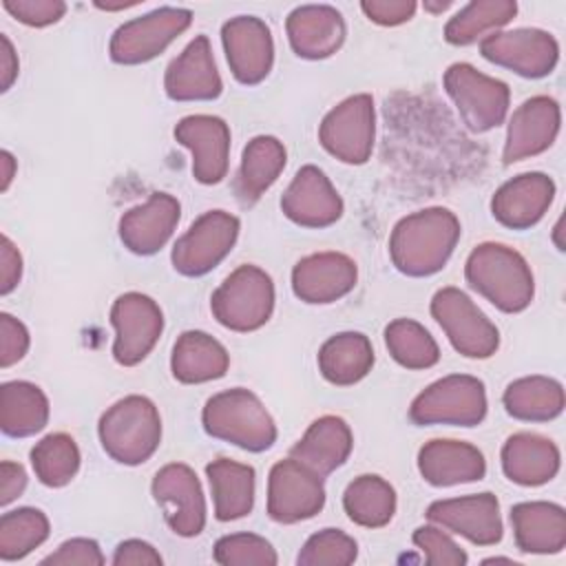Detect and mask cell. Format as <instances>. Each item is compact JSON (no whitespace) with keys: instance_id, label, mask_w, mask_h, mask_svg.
Wrapping results in <instances>:
<instances>
[{"instance_id":"cell-54","label":"cell","mask_w":566,"mask_h":566,"mask_svg":"<svg viewBox=\"0 0 566 566\" xmlns=\"http://www.w3.org/2000/svg\"><path fill=\"white\" fill-rule=\"evenodd\" d=\"M137 2H119V4H102V2H95L97 9H106V11H117V9H128V7H135Z\"/></svg>"},{"instance_id":"cell-15","label":"cell","mask_w":566,"mask_h":566,"mask_svg":"<svg viewBox=\"0 0 566 566\" xmlns=\"http://www.w3.org/2000/svg\"><path fill=\"white\" fill-rule=\"evenodd\" d=\"M150 491L175 535L195 537L203 531L206 497L197 473L188 464L172 462L161 467L153 478Z\"/></svg>"},{"instance_id":"cell-7","label":"cell","mask_w":566,"mask_h":566,"mask_svg":"<svg viewBox=\"0 0 566 566\" xmlns=\"http://www.w3.org/2000/svg\"><path fill=\"white\" fill-rule=\"evenodd\" d=\"M442 82L471 133H486L506 119L511 104L506 82L478 71L469 62L451 64L444 71Z\"/></svg>"},{"instance_id":"cell-1","label":"cell","mask_w":566,"mask_h":566,"mask_svg":"<svg viewBox=\"0 0 566 566\" xmlns=\"http://www.w3.org/2000/svg\"><path fill=\"white\" fill-rule=\"evenodd\" d=\"M458 217L442 206H431L402 217L389 237V256L407 276L440 272L460 241Z\"/></svg>"},{"instance_id":"cell-17","label":"cell","mask_w":566,"mask_h":566,"mask_svg":"<svg viewBox=\"0 0 566 566\" xmlns=\"http://www.w3.org/2000/svg\"><path fill=\"white\" fill-rule=\"evenodd\" d=\"M424 515L431 524H438L455 535H462L478 546H493L504 535L500 502L489 491L436 500L427 506Z\"/></svg>"},{"instance_id":"cell-55","label":"cell","mask_w":566,"mask_h":566,"mask_svg":"<svg viewBox=\"0 0 566 566\" xmlns=\"http://www.w3.org/2000/svg\"><path fill=\"white\" fill-rule=\"evenodd\" d=\"M559 234H562V219L555 223V228H553V241H555V245H557V250H564V241L559 239Z\"/></svg>"},{"instance_id":"cell-33","label":"cell","mask_w":566,"mask_h":566,"mask_svg":"<svg viewBox=\"0 0 566 566\" xmlns=\"http://www.w3.org/2000/svg\"><path fill=\"white\" fill-rule=\"evenodd\" d=\"M316 360L318 371L327 382L349 387L371 371L374 347L371 340L360 332H340L321 345Z\"/></svg>"},{"instance_id":"cell-23","label":"cell","mask_w":566,"mask_h":566,"mask_svg":"<svg viewBox=\"0 0 566 566\" xmlns=\"http://www.w3.org/2000/svg\"><path fill=\"white\" fill-rule=\"evenodd\" d=\"M181 217V203L168 192H153L119 219V239L133 254L150 256L172 237Z\"/></svg>"},{"instance_id":"cell-44","label":"cell","mask_w":566,"mask_h":566,"mask_svg":"<svg viewBox=\"0 0 566 566\" xmlns=\"http://www.w3.org/2000/svg\"><path fill=\"white\" fill-rule=\"evenodd\" d=\"M2 7L18 22L35 29L55 24L66 13L62 0H2Z\"/></svg>"},{"instance_id":"cell-34","label":"cell","mask_w":566,"mask_h":566,"mask_svg":"<svg viewBox=\"0 0 566 566\" xmlns=\"http://www.w3.org/2000/svg\"><path fill=\"white\" fill-rule=\"evenodd\" d=\"M506 413L524 422H548L564 411V387L551 376H524L502 394Z\"/></svg>"},{"instance_id":"cell-50","label":"cell","mask_w":566,"mask_h":566,"mask_svg":"<svg viewBox=\"0 0 566 566\" xmlns=\"http://www.w3.org/2000/svg\"><path fill=\"white\" fill-rule=\"evenodd\" d=\"M27 489V471L22 464L2 460L0 464V504L7 506L22 495Z\"/></svg>"},{"instance_id":"cell-31","label":"cell","mask_w":566,"mask_h":566,"mask_svg":"<svg viewBox=\"0 0 566 566\" xmlns=\"http://www.w3.org/2000/svg\"><path fill=\"white\" fill-rule=\"evenodd\" d=\"M287 153L283 142L272 135L252 137L243 153L234 177V195L241 206H252L283 172Z\"/></svg>"},{"instance_id":"cell-12","label":"cell","mask_w":566,"mask_h":566,"mask_svg":"<svg viewBox=\"0 0 566 566\" xmlns=\"http://www.w3.org/2000/svg\"><path fill=\"white\" fill-rule=\"evenodd\" d=\"M325 506V484L296 458L279 460L268 475V515L279 524H296L314 517Z\"/></svg>"},{"instance_id":"cell-14","label":"cell","mask_w":566,"mask_h":566,"mask_svg":"<svg viewBox=\"0 0 566 566\" xmlns=\"http://www.w3.org/2000/svg\"><path fill=\"white\" fill-rule=\"evenodd\" d=\"M480 53L491 64L504 66L522 77L537 80L546 77L557 66L559 44L544 29L520 27L486 35L480 40Z\"/></svg>"},{"instance_id":"cell-18","label":"cell","mask_w":566,"mask_h":566,"mask_svg":"<svg viewBox=\"0 0 566 566\" xmlns=\"http://www.w3.org/2000/svg\"><path fill=\"white\" fill-rule=\"evenodd\" d=\"M175 139L192 153V177L212 186L223 181L230 164V128L217 115H188L175 126Z\"/></svg>"},{"instance_id":"cell-13","label":"cell","mask_w":566,"mask_h":566,"mask_svg":"<svg viewBox=\"0 0 566 566\" xmlns=\"http://www.w3.org/2000/svg\"><path fill=\"white\" fill-rule=\"evenodd\" d=\"M111 325L115 327L113 358L122 367H135L157 345L164 332V314L150 296L126 292L111 305Z\"/></svg>"},{"instance_id":"cell-48","label":"cell","mask_w":566,"mask_h":566,"mask_svg":"<svg viewBox=\"0 0 566 566\" xmlns=\"http://www.w3.org/2000/svg\"><path fill=\"white\" fill-rule=\"evenodd\" d=\"M111 564L115 566H161L159 551L144 539H124L117 544Z\"/></svg>"},{"instance_id":"cell-4","label":"cell","mask_w":566,"mask_h":566,"mask_svg":"<svg viewBox=\"0 0 566 566\" xmlns=\"http://www.w3.org/2000/svg\"><path fill=\"white\" fill-rule=\"evenodd\" d=\"M201 422L208 436L252 453H261L276 442V424L270 411L245 387L210 396L203 405Z\"/></svg>"},{"instance_id":"cell-36","label":"cell","mask_w":566,"mask_h":566,"mask_svg":"<svg viewBox=\"0 0 566 566\" xmlns=\"http://www.w3.org/2000/svg\"><path fill=\"white\" fill-rule=\"evenodd\" d=\"M343 509L354 524L382 528L396 513V491L385 478L365 473L347 484L343 493Z\"/></svg>"},{"instance_id":"cell-9","label":"cell","mask_w":566,"mask_h":566,"mask_svg":"<svg viewBox=\"0 0 566 566\" xmlns=\"http://www.w3.org/2000/svg\"><path fill=\"white\" fill-rule=\"evenodd\" d=\"M429 310L458 354L491 358L497 352L500 332L495 323L460 287H440Z\"/></svg>"},{"instance_id":"cell-8","label":"cell","mask_w":566,"mask_h":566,"mask_svg":"<svg viewBox=\"0 0 566 566\" xmlns=\"http://www.w3.org/2000/svg\"><path fill=\"white\" fill-rule=\"evenodd\" d=\"M192 22V11L184 7H159L119 24L108 42L115 64L133 66L157 57Z\"/></svg>"},{"instance_id":"cell-45","label":"cell","mask_w":566,"mask_h":566,"mask_svg":"<svg viewBox=\"0 0 566 566\" xmlns=\"http://www.w3.org/2000/svg\"><path fill=\"white\" fill-rule=\"evenodd\" d=\"M106 562L99 544L88 537H73L42 559V566H102Z\"/></svg>"},{"instance_id":"cell-49","label":"cell","mask_w":566,"mask_h":566,"mask_svg":"<svg viewBox=\"0 0 566 566\" xmlns=\"http://www.w3.org/2000/svg\"><path fill=\"white\" fill-rule=\"evenodd\" d=\"M22 279V256L15 243L2 234L0 237V294H11Z\"/></svg>"},{"instance_id":"cell-21","label":"cell","mask_w":566,"mask_h":566,"mask_svg":"<svg viewBox=\"0 0 566 566\" xmlns=\"http://www.w3.org/2000/svg\"><path fill=\"white\" fill-rule=\"evenodd\" d=\"M358 281L356 261L343 252L303 256L292 270V292L310 305H327L347 296Z\"/></svg>"},{"instance_id":"cell-43","label":"cell","mask_w":566,"mask_h":566,"mask_svg":"<svg viewBox=\"0 0 566 566\" xmlns=\"http://www.w3.org/2000/svg\"><path fill=\"white\" fill-rule=\"evenodd\" d=\"M411 539L424 553L429 566H464L469 562L467 553L438 524L418 526Z\"/></svg>"},{"instance_id":"cell-42","label":"cell","mask_w":566,"mask_h":566,"mask_svg":"<svg viewBox=\"0 0 566 566\" xmlns=\"http://www.w3.org/2000/svg\"><path fill=\"white\" fill-rule=\"evenodd\" d=\"M212 557L221 566H274L279 562L272 544L254 533H232L217 539Z\"/></svg>"},{"instance_id":"cell-52","label":"cell","mask_w":566,"mask_h":566,"mask_svg":"<svg viewBox=\"0 0 566 566\" xmlns=\"http://www.w3.org/2000/svg\"><path fill=\"white\" fill-rule=\"evenodd\" d=\"M0 170H2L0 190L7 192L11 186V179L15 177V170H18V161L13 159V155L9 150H0Z\"/></svg>"},{"instance_id":"cell-3","label":"cell","mask_w":566,"mask_h":566,"mask_svg":"<svg viewBox=\"0 0 566 566\" xmlns=\"http://www.w3.org/2000/svg\"><path fill=\"white\" fill-rule=\"evenodd\" d=\"M97 436L106 455L126 467L153 458L161 442V416L146 396L130 394L113 402L97 422Z\"/></svg>"},{"instance_id":"cell-22","label":"cell","mask_w":566,"mask_h":566,"mask_svg":"<svg viewBox=\"0 0 566 566\" xmlns=\"http://www.w3.org/2000/svg\"><path fill=\"white\" fill-rule=\"evenodd\" d=\"M164 88L172 102H210L223 91L208 35H195L168 64Z\"/></svg>"},{"instance_id":"cell-40","label":"cell","mask_w":566,"mask_h":566,"mask_svg":"<svg viewBox=\"0 0 566 566\" xmlns=\"http://www.w3.org/2000/svg\"><path fill=\"white\" fill-rule=\"evenodd\" d=\"M49 517L33 506L2 513L0 517V559L15 562L27 557L49 537Z\"/></svg>"},{"instance_id":"cell-27","label":"cell","mask_w":566,"mask_h":566,"mask_svg":"<svg viewBox=\"0 0 566 566\" xmlns=\"http://www.w3.org/2000/svg\"><path fill=\"white\" fill-rule=\"evenodd\" d=\"M504 475L520 486H539L559 471L557 444L539 433L517 431L506 438L500 451Z\"/></svg>"},{"instance_id":"cell-47","label":"cell","mask_w":566,"mask_h":566,"mask_svg":"<svg viewBox=\"0 0 566 566\" xmlns=\"http://www.w3.org/2000/svg\"><path fill=\"white\" fill-rule=\"evenodd\" d=\"M413 0H363L360 11L367 15V20L380 24V27H398L402 22H409L416 13Z\"/></svg>"},{"instance_id":"cell-25","label":"cell","mask_w":566,"mask_h":566,"mask_svg":"<svg viewBox=\"0 0 566 566\" xmlns=\"http://www.w3.org/2000/svg\"><path fill=\"white\" fill-rule=\"evenodd\" d=\"M285 31L292 51L303 60L334 55L347 35L343 13L332 4H301L290 11Z\"/></svg>"},{"instance_id":"cell-20","label":"cell","mask_w":566,"mask_h":566,"mask_svg":"<svg viewBox=\"0 0 566 566\" xmlns=\"http://www.w3.org/2000/svg\"><path fill=\"white\" fill-rule=\"evenodd\" d=\"M283 214L303 228H327L343 217V199L318 166H303L281 197Z\"/></svg>"},{"instance_id":"cell-16","label":"cell","mask_w":566,"mask_h":566,"mask_svg":"<svg viewBox=\"0 0 566 566\" xmlns=\"http://www.w3.org/2000/svg\"><path fill=\"white\" fill-rule=\"evenodd\" d=\"M221 42L230 73L237 82L254 86L270 75L274 64V40L270 27L261 18H230L221 27Z\"/></svg>"},{"instance_id":"cell-5","label":"cell","mask_w":566,"mask_h":566,"mask_svg":"<svg viewBox=\"0 0 566 566\" xmlns=\"http://www.w3.org/2000/svg\"><path fill=\"white\" fill-rule=\"evenodd\" d=\"M210 310L219 325L232 332H254L274 312L272 276L259 265H239L210 296Z\"/></svg>"},{"instance_id":"cell-46","label":"cell","mask_w":566,"mask_h":566,"mask_svg":"<svg viewBox=\"0 0 566 566\" xmlns=\"http://www.w3.org/2000/svg\"><path fill=\"white\" fill-rule=\"evenodd\" d=\"M29 329L15 316L2 312L0 314V367L7 369L24 358L29 352Z\"/></svg>"},{"instance_id":"cell-41","label":"cell","mask_w":566,"mask_h":566,"mask_svg":"<svg viewBox=\"0 0 566 566\" xmlns=\"http://www.w3.org/2000/svg\"><path fill=\"white\" fill-rule=\"evenodd\" d=\"M358 557V544L340 528H323L307 537L296 555L298 566H349Z\"/></svg>"},{"instance_id":"cell-29","label":"cell","mask_w":566,"mask_h":566,"mask_svg":"<svg viewBox=\"0 0 566 566\" xmlns=\"http://www.w3.org/2000/svg\"><path fill=\"white\" fill-rule=\"evenodd\" d=\"M352 447L349 424L340 416H321L290 449V455L325 478L347 462Z\"/></svg>"},{"instance_id":"cell-30","label":"cell","mask_w":566,"mask_h":566,"mask_svg":"<svg viewBox=\"0 0 566 566\" xmlns=\"http://www.w3.org/2000/svg\"><path fill=\"white\" fill-rule=\"evenodd\" d=\"M230 367L228 349L210 334L201 329L184 332L170 356V371L175 380L184 385H201L226 376Z\"/></svg>"},{"instance_id":"cell-32","label":"cell","mask_w":566,"mask_h":566,"mask_svg":"<svg viewBox=\"0 0 566 566\" xmlns=\"http://www.w3.org/2000/svg\"><path fill=\"white\" fill-rule=\"evenodd\" d=\"M206 478L212 493L214 517L219 522L241 520L252 511L256 473L250 464L217 458L206 467Z\"/></svg>"},{"instance_id":"cell-10","label":"cell","mask_w":566,"mask_h":566,"mask_svg":"<svg viewBox=\"0 0 566 566\" xmlns=\"http://www.w3.org/2000/svg\"><path fill=\"white\" fill-rule=\"evenodd\" d=\"M376 137V111L369 93L349 95L338 102L318 126L321 146L343 164H365Z\"/></svg>"},{"instance_id":"cell-19","label":"cell","mask_w":566,"mask_h":566,"mask_svg":"<svg viewBox=\"0 0 566 566\" xmlns=\"http://www.w3.org/2000/svg\"><path fill=\"white\" fill-rule=\"evenodd\" d=\"M559 124L562 111L557 99L548 95H533L524 99L509 119L502 150L504 164H515L548 150L557 139Z\"/></svg>"},{"instance_id":"cell-26","label":"cell","mask_w":566,"mask_h":566,"mask_svg":"<svg viewBox=\"0 0 566 566\" xmlns=\"http://www.w3.org/2000/svg\"><path fill=\"white\" fill-rule=\"evenodd\" d=\"M418 471L431 486H455L482 480L486 460L471 442L436 438L420 447Z\"/></svg>"},{"instance_id":"cell-2","label":"cell","mask_w":566,"mask_h":566,"mask_svg":"<svg viewBox=\"0 0 566 566\" xmlns=\"http://www.w3.org/2000/svg\"><path fill=\"white\" fill-rule=\"evenodd\" d=\"M467 283L500 312L517 314L526 310L535 296V279L526 259L495 241L480 243L464 263Z\"/></svg>"},{"instance_id":"cell-53","label":"cell","mask_w":566,"mask_h":566,"mask_svg":"<svg viewBox=\"0 0 566 566\" xmlns=\"http://www.w3.org/2000/svg\"><path fill=\"white\" fill-rule=\"evenodd\" d=\"M451 4H453L451 0H444V2H424V9L431 11V13H442V11H447Z\"/></svg>"},{"instance_id":"cell-37","label":"cell","mask_w":566,"mask_h":566,"mask_svg":"<svg viewBox=\"0 0 566 566\" xmlns=\"http://www.w3.org/2000/svg\"><path fill=\"white\" fill-rule=\"evenodd\" d=\"M517 13L515 0H473L444 24V40L453 46H467L500 31Z\"/></svg>"},{"instance_id":"cell-6","label":"cell","mask_w":566,"mask_h":566,"mask_svg":"<svg viewBox=\"0 0 566 566\" xmlns=\"http://www.w3.org/2000/svg\"><path fill=\"white\" fill-rule=\"evenodd\" d=\"M486 407V389L480 378L469 374H451L431 382L413 398L409 418L420 427H475L484 420Z\"/></svg>"},{"instance_id":"cell-35","label":"cell","mask_w":566,"mask_h":566,"mask_svg":"<svg viewBox=\"0 0 566 566\" xmlns=\"http://www.w3.org/2000/svg\"><path fill=\"white\" fill-rule=\"evenodd\" d=\"M49 422V398L29 380H9L0 387V427L4 436L29 438Z\"/></svg>"},{"instance_id":"cell-38","label":"cell","mask_w":566,"mask_h":566,"mask_svg":"<svg viewBox=\"0 0 566 566\" xmlns=\"http://www.w3.org/2000/svg\"><path fill=\"white\" fill-rule=\"evenodd\" d=\"M80 460L82 455H80L77 442L64 431L44 436L31 449L33 473L49 489L66 486L77 475Z\"/></svg>"},{"instance_id":"cell-11","label":"cell","mask_w":566,"mask_h":566,"mask_svg":"<svg viewBox=\"0 0 566 566\" xmlns=\"http://www.w3.org/2000/svg\"><path fill=\"white\" fill-rule=\"evenodd\" d=\"M241 223L226 210H208L177 239L170 252L172 268L184 276H203L234 248Z\"/></svg>"},{"instance_id":"cell-39","label":"cell","mask_w":566,"mask_h":566,"mask_svg":"<svg viewBox=\"0 0 566 566\" xmlns=\"http://www.w3.org/2000/svg\"><path fill=\"white\" fill-rule=\"evenodd\" d=\"M385 345L391 358L407 369H429L440 360L436 338L413 318L391 321L385 327Z\"/></svg>"},{"instance_id":"cell-28","label":"cell","mask_w":566,"mask_h":566,"mask_svg":"<svg viewBox=\"0 0 566 566\" xmlns=\"http://www.w3.org/2000/svg\"><path fill=\"white\" fill-rule=\"evenodd\" d=\"M515 546L522 553L553 555L566 546V511L555 502L533 500L511 509Z\"/></svg>"},{"instance_id":"cell-51","label":"cell","mask_w":566,"mask_h":566,"mask_svg":"<svg viewBox=\"0 0 566 566\" xmlns=\"http://www.w3.org/2000/svg\"><path fill=\"white\" fill-rule=\"evenodd\" d=\"M18 55L7 38V33H0V91H9L11 84L18 77Z\"/></svg>"},{"instance_id":"cell-24","label":"cell","mask_w":566,"mask_h":566,"mask_svg":"<svg viewBox=\"0 0 566 566\" xmlns=\"http://www.w3.org/2000/svg\"><path fill=\"white\" fill-rule=\"evenodd\" d=\"M555 199V181L544 172H522L504 181L493 199L491 214L511 230H528L539 223Z\"/></svg>"}]
</instances>
